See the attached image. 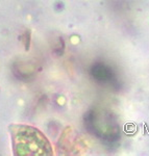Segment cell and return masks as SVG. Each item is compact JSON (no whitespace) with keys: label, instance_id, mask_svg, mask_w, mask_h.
Listing matches in <instances>:
<instances>
[{"label":"cell","instance_id":"obj_1","mask_svg":"<svg viewBox=\"0 0 149 156\" xmlns=\"http://www.w3.org/2000/svg\"><path fill=\"white\" fill-rule=\"evenodd\" d=\"M16 155H51V146L40 130L24 125L9 127Z\"/></svg>","mask_w":149,"mask_h":156},{"label":"cell","instance_id":"obj_2","mask_svg":"<svg viewBox=\"0 0 149 156\" xmlns=\"http://www.w3.org/2000/svg\"><path fill=\"white\" fill-rule=\"evenodd\" d=\"M92 74L97 80H102V81L108 80L112 76L110 69L105 67L104 65H96L93 67Z\"/></svg>","mask_w":149,"mask_h":156}]
</instances>
